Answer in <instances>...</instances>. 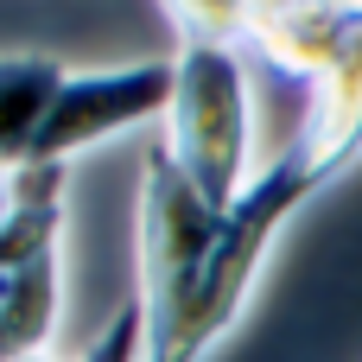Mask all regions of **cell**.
<instances>
[{"label":"cell","mask_w":362,"mask_h":362,"mask_svg":"<svg viewBox=\"0 0 362 362\" xmlns=\"http://www.w3.org/2000/svg\"><path fill=\"white\" fill-rule=\"evenodd\" d=\"M248 51L242 45H178L165 153L204 191L210 210H229L248 191Z\"/></svg>","instance_id":"1"},{"label":"cell","mask_w":362,"mask_h":362,"mask_svg":"<svg viewBox=\"0 0 362 362\" xmlns=\"http://www.w3.org/2000/svg\"><path fill=\"white\" fill-rule=\"evenodd\" d=\"M172 108V57L108 64V70H64L45 115L32 121L19 165H70L83 146H102L134 127H165Z\"/></svg>","instance_id":"2"},{"label":"cell","mask_w":362,"mask_h":362,"mask_svg":"<svg viewBox=\"0 0 362 362\" xmlns=\"http://www.w3.org/2000/svg\"><path fill=\"white\" fill-rule=\"evenodd\" d=\"M331 185L362 159V19H344V51L331 64V76L312 89L305 127L293 140Z\"/></svg>","instance_id":"3"},{"label":"cell","mask_w":362,"mask_h":362,"mask_svg":"<svg viewBox=\"0 0 362 362\" xmlns=\"http://www.w3.org/2000/svg\"><path fill=\"white\" fill-rule=\"evenodd\" d=\"M248 51H261L280 76H299V83H325L337 51H344V19L325 13L318 0H280L255 19L248 32Z\"/></svg>","instance_id":"4"},{"label":"cell","mask_w":362,"mask_h":362,"mask_svg":"<svg viewBox=\"0 0 362 362\" xmlns=\"http://www.w3.org/2000/svg\"><path fill=\"white\" fill-rule=\"evenodd\" d=\"M64 83L57 57L38 51H0V165H19V146L32 134V121L45 115L51 89Z\"/></svg>","instance_id":"5"},{"label":"cell","mask_w":362,"mask_h":362,"mask_svg":"<svg viewBox=\"0 0 362 362\" xmlns=\"http://www.w3.org/2000/svg\"><path fill=\"white\" fill-rule=\"evenodd\" d=\"M178 45H242L248 51V32L267 6L280 0H159Z\"/></svg>","instance_id":"6"},{"label":"cell","mask_w":362,"mask_h":362,"mask_svg":"<svg viewBox=\"0 0 362 362\" xmlns=\"http://www.w3.org/2000/svg\"><path fill=\"white\" fill-rule=\"evenodd\" d=\"M140 356H146V312H140V299H127L102 325V337L83 350V362H140Z\"/></svg>","instance_id":"7"},{"label":"cell","mask_w":362,"mask_h":362,"mask_svg":"<svg viewBox=\"0 0 362 362\" xmlns=\"http://www.w3.org/2000/svg\"><path fill=\"white\" fill-rule=\"evenodd\" d=\"M325 13H337V19H362V0H318Z\"/></svg>","instance_id":"8"}]
</instances>
